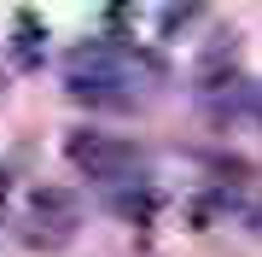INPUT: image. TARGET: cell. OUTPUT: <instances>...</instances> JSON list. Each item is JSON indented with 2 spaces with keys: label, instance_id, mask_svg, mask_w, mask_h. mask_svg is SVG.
I'll list each match as a JSON object with an SVG mask.
<instances>
[{
  "label": "cell",
  "instance_id": "6da1fadb",
  "mask_svg": "<svg viewBox=\"0 0 262 257\" xmlns=\"http://www.w3.org/2000/svg\"><path fill=\"white\" fill-rule=\"evenodd\" d=\"M140 82H163V65L151 53L117 47V41H88L64 58V88L76 100H99V105H128Z\"/></svg>",
  "mask_w": 262,
  "mask_h": 257
},
{
  "label": "cell",
  "instance_id": "7a4b0ae2",
  "mask_svg": "<svg viewBox=\"0 0 262 257\" xmlns=\"http://www.w3.org/2000/svg\"><path fill=\"white\" fill-rule=\"evenodd\" d=\"M64 158L88 181H99V187H117V181L140 175V152H134L128 141H117V134H99V129H76L64 141Z\"/></svg>",
  "mask_w": 262,
  "mask_h": 257
},
{
  "label": "cell",
  "instance_id": "3957f363",
  "mask_svg": "<svg viewBox=\"0 0 262 257\" xmlns=\"http://www.w3.org/2000/svg\"><path fill=\"white\" fill-rule=\"evenodd\" d=\"M82 228V199H76L70 187H35L29 193V228H24V240L29 246H47V251H58V246H70V234Z\"/></svg>",
  "mask_w": 262,
  "mask_h": 257
},
{
  "label": "cell",
  "instance_id": "277c9868",
  "mask_svg": "<svg viewBox=\"0 0 262 257\" xmlns=\"http://www.w3.org/2000/svg\"><path fill=\"white\" fill-rule=\"evenodd\" d=\"M105 199H111V210L128 216V222H146L151 210H158V193H151L146 181H117V187H105Z\"/></svg>",
  "mask_w": 262,
  "mask_h": 257
},
{
  "label": "cell",
  "instance_id": "5b68a950",
  "mask_svg": "<svg viewBox=\"0 0 262 257\" xmlns=\"http://www.w3.org/2000/svg\"><path fill=\"white\" fill-rule=\"evenodd\" d=\"M12 29H18V47H12V53H18V65L35 70V65H41V41H47V35H41V24L29 18V12H18V18H12Z\"/></svg>",
  "mask_w": 262,
  "mask_h": 257
},
{
  "label": "cell",
  "instance_id": "8992f818",
  "mask_svg": "<svg viewBox=\"0 0 262 257\" xmlns=\"http://www.w3.org/2000/svg\"><path fill=\"white\" fill-rule=\"evenodd\" d=\"M245 222H251V228L262 234V205H251V216H245Z\"/></svg>",
  "mask_w": 262,
  "mask_h": 257
}]
</instances>
